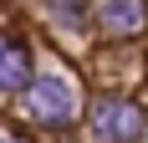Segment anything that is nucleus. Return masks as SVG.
<instances>
[{
  "label": "nucleus",
  "mask_w": 148,
  "mask_h": 143,
  "mask_svg": "<svg viewBox=\"0 0 148 143\" xmlns=\"http://www.w3.org/2000/svg\"><path fill=\"white\" fill-rule=\"evenodd\" d=\"M31 113L46 118V123H66V118L77 113V87L66 82V77H41V82L31 87Z\"/></svg>",
  "instance_id": "nucleus-1"
},
{
  "label": "nucleus",
  "mask_w": 148,
  "mask_h": 143,
  "mask_svg": "<svg viewBox=\"0 0 148 143\" xmlns=\"http://www.w3.org/2000/svg\"><path fill=\"white\" fill-rule=\"evenodd\" d=\"M92 123H97V138H102V143H133L138 133H143L138 107H128V102H118V97H102V102H97V107H92Z\"/></svg>",
  "instance_id": "nucleus-2"
},
{
  "label": "nucleus",
  "mask_w": 148,
  "mask_h": 143,
  "mask_svg": "<svg viewBox=\"0 0 148 143\" xmlns=\"http://www.w3.org/2000/svg\"><path fill=\"white\" fill-rule=\"evenodd\" d=\"M31 77V61L26 51H21V41H10V36H0V87L10 92V87H26Z\"/></svg>",
  "instance_id": "nucleus-3"
},
{
  "label": "nucleus",
  "mask_w": 148,
  "mask_h": 143,
  "mask_svg": "<svg viewBox=\"0 0 148 143\" xmlns=\"http://www.w3.org/2000/svg\"><path fill=\"white\" fill-rule=\"evenodd\" d=\"M138 21H143L138 5H107V26H112V31H133Z\"/></svg>",
  "instance_id": "nucleus-4"
},
{
  "label": "nucleus",
  "mask_w": 148,
  "mask_h": 143,
  "mask_svg": "<svg viewBox=\"0 0 148 143\" xmlns=\"http://www.w3.org/2000/svg\"><path fill=\"white\" fill-rule=\"evenodd\" d=\"M0 143H15V138H10V133H0Z\"/></svg>",
  "instance_id": "nucleus-5"
}]
</instances>
